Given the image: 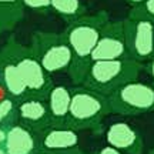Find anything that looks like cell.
<instances>
[{"label":"cell","mask_w":154,"mask_h":154,"mask_svg":"<svg viewBox=\"0 0 154 154\" xmlns=\"http://www.w3.org/2000/svg\"><path fill=\"white\" fill-rule=\"evenodd\" d=\"M107 22L109 13L101 10L91 16L84 14L80 19L69 23L67 29L63 32L73 53L72 66L67 73L77 86H82L84 82V77L91 64V54L99 42L100 32Z\"/></svg>","instance_id":"1"},{"label":"cell","mask_w":154,"mask_h":154,"mask_svg":"<svg viewBox=\"0 0 154 154\" xmlns=\"http://www.w3.org/2000/svg\"><path fill=\"white\" fill-rule=\"evenodd\" d=\"M109 114H111V110L107 96L84 86L72 88L67 127L76 131L88 130L94 134H101L104 131L103 121Z\"/></svg>","instance_id":"2"},{"label":"cell","mask_w":154,"mask_h":154,"mask_svg":"<svg viewBox=\"0 0 154 154\" xmlns=\"http://www.w3.org/2000/svg\"><path fill=\"white\" fill-rule=\"evenodd\" d=\"M141 70L143 64L130 57L93 61L88 67L82 86L109 96L123 84L137 80Z\"/></svg>","instance_id":"3"},{"label":"cell","mask_w":154,"mask_h":154,"mask_svg":"<svg viewBox=\"0 0 154 154\" xmlns=\"http://www.w3.org/2000/svg\"><path fill=\"white\" fill-rule=\"evenodd\" d=\"M5 47L9 51V56L14 63L22 82L27 88L29 97L46 99L54 84L51 82V76L43 69L32 49L19 44L14 38H10Z\"/></svg>","instance_id":"4"},{"label":"cell","mask_w":154,"mask_h":154,"mask_svg":"<svg viewBox=\"0 0 154 154\" xmlns=\"http://www.w3.org/2000/svg\"><path fill=\"white\" fill-rule=\"evenodd\" d=\"M30 49L50 76L69 72L72 66L73 53L63 33L36 32L32 37Z\"/></svg>","instance_id":"5"},{"label":"cell","mask_w":154,"mask_h":154,"mask_svg":"<svg viewBox=\"0 0 154 154\" xmlns=\"http://www.w3.org/2000/svg\"><path fill=\"white\" fill-rule=\"evenodd\" d=\"M113 114L140 116L154 111V86L134 80L107 96Z\"/></svg>","instance_id":"6"},{"label":"cell","mask_w":154,"mask_h":154,"mask_svg":"<svg viewBox=\"0 0 154 154\" xmlns=\"http://www.w3.org/2000/svg\"><path fill=\"white\" fill-rule=\"evenodd\" d=\"M123 23L128 57L141 64L151 60L154 57V23L136 17H127Z\"/></svg>","instance_id":"7"},{"label":"cell","mask_w":154,"mask_h":154,"mask_svg":"<svg viewBox=\"0 0 154 154\" xmlns=\"http://www.w3.org/2000/svg\"><path fill=\"white\" fill-rule=\"evenodd\" d=\"M126 57H128V54L124 37V23L109 20L100 32L99 42L91 54V63L100 60H117Z\"/></svg>","instance_id":"8"},{"label":"cell","mask_w":154,"mask_h":154,"mask_svg":"<svg viewBox=\"0 0 154 154\" xmlns=\"http://www.w3.org/2000/svg\"><path fill=\"white\" fill-rule=\"evenodd\" d=\"M17 114L19 123L36 134H40L51 127V119L46 99L26 97L20 100L17 103Z\"/></svg>","instance_id":"9"},{"label":"cell","mask_w":154,"mask_h":154,"mask_svg":"<svg viewBox=\"0 0 154 154\" xmlns=\"http://www.w3.org/2000/svg\"><path fill=\"white\" fill-rule=\"evenodd\" d=\"M106 141L123 154H143L144 140L141 133L126 121L113 123L106 130Z\"/></svg>","instance_id":"10"},{"label":"cell","mask_w":154,"mask_h":154,"mask_svg":"<svg viewBox=\"0 0 154 154\" xmlns=\"http://www.w3.org/2000/svg\"><path fill=\"white\" fill-rule=\"evenodd\" d=\"M2 147L7 154H34L40 150L37 134L20 123H16L6 130L5 143Z\"/></svg>","instance_id":"11"},{"label":"cell","mask_w":154,"mask_h":154,"mask_svg":"<svg viewBox=\"0 0 154 154\" xmlns=\"http://www.w3.org/2000/svg\"><path fill=\"white\" fill-rule=\"evenodd\" d=\"M40 150H72L79 147V131L70 127H49L37 134Z\"/></svg>","instance_id":"12"},{"label":"cell","mask_w":154,"mask_h":154,"mask_svg":"<svg viewBox=\"0 0 154 154\" xmlns=\"http://www.w3.org/2000/svg\"><path fill=\"white\" fill-rule=\"evenodd\" d=\"M70 100H72V88L66 86L51 87L46 97L50 119H51V127H67Z\"/></svg>","instance_id":"13"},{"label":"cell","mask_w":154,"mask_h":154,"mask_svg":"<svg viewBox=\"0 0 154 154\" xmlns=\"http://www.w3.org/2000/svg\"><path fill=\"white\" fill-rule=\"evenodd\" d=\"M24 16L22 0H0V33L16 26Z\"/></svg>","instance_id":"14"},{"label":"cell","mask_w":154,"mask_h":154,"mask_svg":"<svg viewBox=\"0 0 154 154\" xmlns=\"http://www.w3.org/2000/svg\"><path fill=\"white\" fill-rule=\"evenodd\" d=\"M51 11L64 22L72 23L86 14V6L82 0H51Z\"/></svg>","instance_id":"15"},{"label":"cell","mask_w":154,"mask_h":154,"mask_svg":"<svg viewBox=\"0 0 154 154\" xmlns=\"http://www.w3.org/2000/svg\"><path fill=\"white\" fill-rule=\"evenodd\" d=\"M17 103L10 96L0 99V128L7 130L13 124L19 123V114H17Z\"/></svg>","instance_id":"16"},{"label":"cell","mask_w":154,"mask_h":154,"mask_svg":"<svg viewBox=\"0 0 154 154\" xmlns=\"http://www.w3.org/2000/svg\"><path fill=\"white\" fill-rule=\"evenodd\" d=\"M128 17L136 19H147L154 23V0H146L144 3L133 7Z\"/></svg>","instance_id":"17"},{"label":"cell","mask_w":154,"mask_h":154,"mask_svg":"<svg viewBox=\"0 0 154 154\" xmlns=\"http://www.w3.org/2000/svg\"><path fill=\"white\" fill-rule=\"evenodd\" d=\"M24 9L36 13H47L51 10V0H22Z\"/></svg>","instance_id":"18"},{"label":"cell","mask_w":154,"mask_h":154,"mask_svg":"<svg viewBox=\"0 0 154 154\" xmlns=\"http://www.w3.org/2000/svg\"><path fill=\"white\" fill-rule=\"evenodd\" d=\"M34 154H86V153L77 147V149H72V150H37Z\"/></svg>","instance_id":"19"},{"label":"cell","mask_w":154,"mask_h":154,"mask_svg":"<svg viewBox=\"0 0 154 154\" xmlns=\"http://www.w3.org/2000/svg\"><path fill=\"white\" fill-rule=\"evenodd\" d=\"M143 70L150 76V79L153 80V86H154V57L151 60H149L147 63L143 64Z\"/></svg>","instance_id":"20"},{"label":"cell","mask_w":154,"mask_h":154,"mask_svg":"<svg viewBox=\"0 0 154 154\" xmlns=\"http://www.w3.org/2000/svg\"><path fill=\"white\" fill-rule=\"evenodd\" d=\"M96 154H123L121 151H119L117 149H114V147H111V146H106V147H101V149L97 151Z\"/></svg>","instance_id":"21"},{"label":"cell","mask_w":154,"mask_h":154,"mask_svg":"<svg viewBox=\"0 0 154 154\" xmlns=\"http://www.w3.org/2000/svg\"><path fill=\"white\" fill-rule=\"evenodd\" d=\"M126 3H128L130 6H133V7H136V6L138 5H141V3H144L146 0H124Z\"/></svg>","instance_id":"22"},{"label":"cell","mask_w":154,"mask_h":154,"mask_svg":"<svg viewBox=\"0 0 154 154\" xmlns=\"http://www.w3.org/2000/svg\"><path fill=\"white\" fill-rule=\"evenodd\" d=\"M5 137H6V130L0 128V146H3V143H5Z\"/></svg>","instance_id":"23"},{"label":"cell","mask_w":154,"mask_h":154,"mask_svg":"<svg viewBox=\"0 0 154 154\" xmlns=\"http://www.w3.org/2000/svg\"><path fill=\"white\" fill-rule=\"evenodd\" d=\"M0 154H7V153H6V150L3 149V147H2V146H0Z\"/></svg>","instance_id":"24"},{"label":"cell","mask_w":154,"mask_h":154,"mask_svg":"<svg viewBox=\"0 0 154 154\" xmlns=\"http://www.w3.org/2000/svg\"><path fill=\"white\" fill-rule=\"evenodd\" d=\"M149 154H154V149H151V150H150V151H149Z\"/></svg>","instance_id":"25"}]
</instances>
